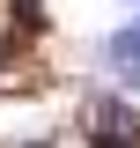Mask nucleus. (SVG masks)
I'll list each match as a JSON object with an SVG mask.
<instances>
[{
	"instance_id": "obj_2",
	"label": "nucleus",
	"mask_w": 140,
	"mask_h": 148,
	"mask_svg": "<svg viewBox=\"0 0 140 148\" xmlns=\"http://www.w3.org/2000/svg\"><path fill=\"white\" fill-rule=\"evenodd\" d=\"M96 59L111 67V82H125V89H140V22H118V30L96 45Z\"/></svg>"
},
{
	"instance_id": "obj_3",
	"label": "nucleus",
	"mask_w": 140,
	"mask_h": 148,
	"mask_svg": "<svg viewBox=\"0 0 140 148\" xmlns=\"http://www.w3.org/2000/svg\"><path fill=\"white\" fill-rule=\"evenodd\" d=\"M133 8H140V0H133Z\"/></svg>"
},
{
	"instance_id": "obj_1",
	"label": "nucleus",
	"mask_w": 140,
	"mask_h": 148,
	"mask_svg": "<svg viewBox=\"0 0 140 148\" xmlns=\"http://www.w3.org/2000/svg\"><path fill=\"white\" fill-rule=\"evenodd\" d=\"M81 133H88V148H133L140 141V104H125L118 89H88L81 96Z\"/></svg>"
}]
</instances>
